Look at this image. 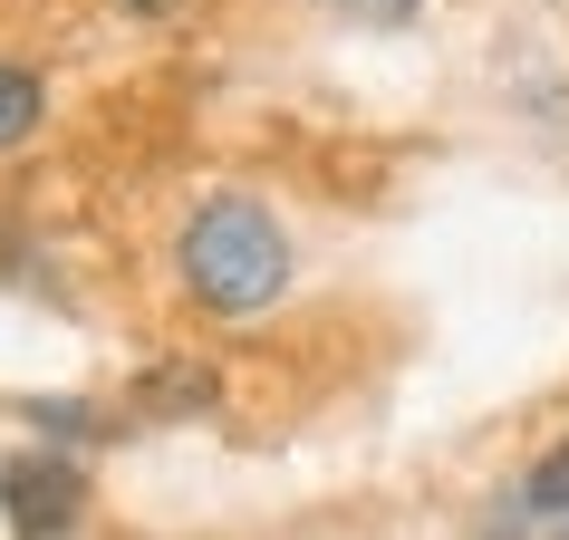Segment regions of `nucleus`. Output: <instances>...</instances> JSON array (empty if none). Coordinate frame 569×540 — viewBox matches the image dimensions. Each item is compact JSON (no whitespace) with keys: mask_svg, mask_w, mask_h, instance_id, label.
Listing matches in <instances>:
<instances>
[{"mask_svg":"<svg viewBox=\"0 0 569 540\" xmlns=\"http://www.w3.org/2000/svg\"><path fill=\"white\" fill-rule=\"evenodd\" d=\"M30 424L49 434V444H88V434H97V416H88V406H30Z\"/></svg>","mask_w":569,"mask_h":540,"instance_id":"6","label":"nucleus"},{"mask_svg":"<svg viewBox=\"0 0 569 540\" xmlns=\"http://www.w3.org/2000/svg\"><path fill=\"white\" fill-rule=\"evenodd\" d=\"M174 270H183V290H193L203 309L251 319V309H270L280 290H290V232H280L251 193H212V203L183 222Z\"/></svg>","mask_w":569,"mask_h":540,"instance_id":"1","label":"nucleus"},{"mask_svg":"<svg viewBox=\"0 0 569 540\" xmlns=\"http://www.w3.org/2000/svg\"><path fill=\"white\" fill-rule=\"evenodd\" d=\"M338 10H358V20H406L416 0H338Z\"/></svg>","mask_w":569,"mask_h":540,"instance_id":"7","label":"nucleus"},{"mask_svg":"<svg viewBox=\"0 0 569 540\" xmlns=\"http://www.w3.org/2000/svg\"><path fill=\"white\" fill-rule=\"evenodd\" d=\"M39 117H49V88H39L30 68H10V59H0V154L20 146V136H30Z\"/></svg>","mask_w":569,"mask_h":540,"instance_id":"4","label":"nucleus"},{"mask_svg":"<svg viewBox=\"0 0 569 540\" xmlns=\"http://www.w3.org/2000/svg\"><path fill=\"white\" fill-rule=\"evenodd\" d=\"M212 367H164V377H146V387H136V406H146V416H203L212 406Z\"/></svg>","mask_w":569,"mask_h":540,"instance_id":"3","label":"nucleus"},{"mask_svg":"<svg viewBox=\"0 0 569 540\" xmlns=\"http://www.w3.org/2000/svg\"><path fill=\"white\" fill-rule=\"evenodd\" d=\"M0 511H10L20 540H59L68 521L88 511V473H78L59 444L49 453H10V463H0Z\"/></svg>","mask_w":569,"mask_h":540,"instance_id":"2","label":"nucleus"},{"mask_svg":"<svg viewBox=\"0 0 569 540\" xmlns=\"http://www.w3.org/2000/svg\"><path fill=\"white\" fill-rule=\"evenodd\" d=\"M511 502L531 511V521H569V444L540 453L531 473H521V492H511Z\"/></svg>","mask_w":569,"mask_h":540,"instance_id":"5","label":"nucleus"},{"mask_svg":"<svg viewBox=\"0 0 569 540\" xmlns=\"http://www.w3.org/2000/svg\"><path fill=\"white\" fill-rule=\"evenodd\" d=\"M117 10H136V20H164V10H183V0H117Z\"/></svg>","mask_w":569,"mask_h":540,"instance_id":"8","label":"nucleus"}]
</instances>
